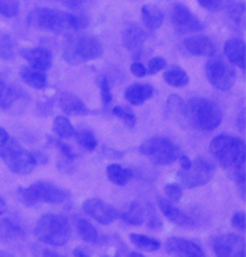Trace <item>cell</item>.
Listing matches in <instances>:
<instances>
[{
    "label": "cell",
    "mask_w": 246,
    "mask_h": 257,
    "mask_svg": "<svg viewBox=\"0 0 246 257\" xmlns=\"http://www.w3.org/2000/svg\"><path fill=\"white\" fill-rule=\"evenodd\" d=\"M20 56L39 71H47L53 65V54L47 48H24Z\"/></svg>",
    "instance_id": "2e32d148"
},
{
    "label": "cell",
    "mask_w": 246,
    "mask_h": 257,
    "mask_svg": "<svg viewBox=\"0 0 246 257\" xmlns=\"http://www.w3.org/2000/svg\"><path fill=\"white\" fill-rule=\"evenodd\" d=\"M97 85L100 88V94H102V100H103V105H109L111 100H113V92H111V85H109V80L105 77V76H100L97 79Z\"/></svg>",
    "instance_id": "f35d334b"
},
{
    "label": "cell",
    "mask_w": 246,
    "mask_h": 257,
    "mask_svg": "<svg viewBox=\"0 0 246 257\" xmlns=\"http://www.w3.org/2000/svg\"><path fill=\"white\" fill-rule=\"evenodd\" d=\"M28 25L34 30L56 34H74L88 27V17L54 8H34L28 14Z\"/></svg>",
    "instance_id": "7a4b0ae2"
},
{
    "label": "cell",
    "mask_w": 246,
    "mask_h": 257,
    "mask_svg": "<svg viewBox=\"0 0 246 257\" xmlns=\"http://www.w3.org/2000/svg\"><path fill=\"white\" fill-rule=\"evenodd\" d=\"M212 249L218 257H244V240L237 234H221L212 240Z\"/></svg>",
    "instance_id": "4fadbf2b"
},
{
    "label": "cell",
    "mask_w": 246,
    "mask_h": 257,
    "mask_svg": "<svg viewBox=\"0 0 246 257\" xmlns=\"http://www.w3.org/2000/svg\"><path fill=\"white\" fill-rule=\"evenodd\" d=\"M10 139V134L5 128H0V147H4Z\"/></svg>",
    "instance_id": "bcb514c9"
},
{
    "label": "cell",
    "mask_w": 246,
    "mask_h": 257,
    "mask_svg": "<svg viewBox=\"0 0 246 257\" xmlns=\"http://www.w3.org/2000/svg\"><path fill=\"white\" fill-rule=\"evenodd\" d=\"M19 0H0V16L11 19L19 14Z\"/></svg>",
    "instance_id": "8d00e7d4"
},
{
    "label": "cell",
    "mask_w": 246,
    "mask_h": 257,
    "mask_svg": "<svg viewBox=\"0 0 246 257\" xmlns=\"http://www.w3.org/2000/svg\"><path fill=\"white\" fill-rule=\"evenodd\" d=\"M165 248L172 255H182V257H203L205 252L197 243L180 239V237H169L166 239Z\"/></svg>",
    "instance_id": "5bb4252c"
},
{
    "label": "cell",
    "mask_w": 246,
    "mask_h": 257,
    "mask_svg": "<svg viewBox=\"0 0 246 257\" xmlns=\"http://www.w3.org/2000/svg\"><path fill=\"white\" fill-rule=\"evenodd\" d=\"M165 196L172 202H178L182 197V186L177 183H168L165 186Z\"/></svg>",
    "instance_id": "60d3db41"
},
{
    "label": "cell",
    "mask_w": 246,
    "mask_h": 257,
    "mask_svg": "<svg viewBox=\"0 0 246 257\" xmlns=\"http://www.w3.org/2000/svg\"><path fill=\"white\" fill-rule=\"evenodd\" d=\"M53 144L60 150V153L68 159V160H74L76 159V154H74V151L71 150V147H68L66 144H63L62 140H53Z\"/></svg>",
    "instance_id": "7bdbcfd3"
},
{
    "label": "cell",
    "mask_w": 246,
    "mask_h": 257,
    "mask_svg": "<svg viewBox=\"0 0 246 257\" xmlns=\"http://www.w3.org/2000/svg\"><path fill=\"white\" fill-rule=\"evenodd\" d=\"M59 106L62 111L68 115H86L89 114L88 106L83 103L80 97H77L73 92H62L59 96Z\"/></svg>",
    "instance_id": "d6986e66"
},
{
    "label": "cell",
    "mask_w": 246,
    "mask_h": 257,
    "mask_svg": "<svg viewBox=\"0 0 246 257\" xmlns=\"http://www.w3.org/2000/svg\"><path fill=\"white\" fill-rule=\"evenodd\" d=\"M205 73L208 82L220 91H229L235 83L234 69L221 57H211L205 66Z\"/></svg>",
    "instance_id": "30bf717a"
},
{
    "label": "cell",
    "mask_w": 246,
    "mask_h": 257,
    "mask_svg": "<svg viewBox=\"0 0 246 257\" xmlns=\"http://www.w3.org/2000/svg\"><path fill=\"white\" fill-rule=\"evenodd\" d=\"M56 2H60V4H63L65 7H68L71 10H79L88 2V0H56Z\"/></svg>",
    "instance_id": "f6af8a7d"
},
{
    "label": "cell",
    "mask_w": 246,
    "mask_h": 257,
    "mask_svg": "<svg viewBox=\"0 0 246 257\" xmlns=\"http://www.w3.org/2000/svg\"><path fill=\"white\" fill-rule=\"evenodd\" d=\"M113 114L116 115V117H119L120 120H123L128 126H136V114H134V111H131V108L128 106H114L113 108Z\"/></svg>",
    "instance_id": "d590c367"
},
{
    "label": "cell",
    "mask_w": 246,
    "mask_h": 257,
    "mask_svg": "<svg viewBox=\"0 0 246 257\" xmlns=\"http://www.w3.org/2000/svg\"><path fill=\"white\" fill-rule=\"evenodd\" d=\"M148 39L146 31L136 25V23H131L125 28V31L122 33V45L131 53H137L143 48V45Z\"/></svg>",
    "instance_id": "9a60e30c"
},
{
    "label": "cell",
    "mask_w": 246,
    "mask_h": 257,
    "mask_svg": "<svg viewBox=\"0 0 246 257\" xmlns=\"http://www.w3.org/2000/svg\"><path fill=\"white\" fill-rule=\"evenodd\" d=\"M197 2L208 11H221L228 8L234 0H197Z\"/></svg>",
    "instance_id": "74e56055"
},
{
    "label": "cell",
    "mask_w": 246,
    "mask_h": 257,
    "mask_svg": "<svg viewBox=\"0 0 246 257\" xmlns=\"http://www.w3.org/2000/svg\"><path fill=\"white\" fill-rule=\"evenodd\" d=\"M74 139L77 140V144L86 150V151H94L97 148V139L96 134L88 130V128H82V130H76V136Z\"/></svg>",
    "instance_id": "4dcf8cb0"
},
{
    "label": "cell",
    "mask_w": 246,
    "mask_h": 257,
    "mask_svg": "<svg viewBox=\"0 0 246 257\" xmlns=\"http://www.w3.org/2000/svg\"><path fill=\"white\" fill-rule=\"evenodd\" d=\"M43 255H53V257H59L60 254H59V252H56V251H51V249H45V251H43Z\"/></svg>",
    "instance_id": "681fc988"
},
{
    "label": "cell",
    "mask_w": 246,
    "mask_h": 257,
    "mask_svg": "<svg viewBox=\"0 0 246 257\" xmlns=\"http://www.w3.org/2000/svg\"><path fill=\"white\" fill-rule=\"evenodd\" d=\"M34 234L42 243L63 246L71 237V225L60 214H43L34 228Z\"/></svg>",
    "instance_id": "3957f363"
},
{
    "label": "cell",
    "mask_w": 246,
    "mask_h": 257,
    "mask_svg": "<svg viewBox=\"0 0 246 257\" xmlns=\"http://www.w3.org/2000/svg\"><path fill=\"white\" fill-rule=\"evenodd\" d=\"M129 240L136 248L145 249V251H157L162 246L157 239L148 237V236H143V234H129Z\"/></svg>",
    "instance_id": "1f68e13d"
},
{
    "label": "cell",
    "mask_w": 246,
    "mask_h": 257,
    "mask_svg": "<svg viewBox=\"0 0 246 257\" xmlns=\"http://www.w3.org/2000/svg\"><path fill=\"white\" fill-rule=\"evenodd\" d=\"M74 225H76V229L79 232V236L89 242V243H97L100 240V236H99V232L97 229L94 228L93 223H89L86 219H82V217H76L74 219Z\"/></svg>",
    "instance_id": "83f0119b"
},
{
    "label": "cell",
    "mask_w": 246,
    "mask_h": 257,
    "mask_svg": "<svg viewBox=\"0 0 246 257\" xmlns=\"http://www.w3.org/2000/svg\"><path fill=\"white\" fill-rule=\"evenodd\" d=\"M20 77L27 85H30L31 88H36V89H43V88H47V85H48V79H47V76L43 74V71H39V69H34L31 66L22 68L20 69Z\"/></svg>",
    "instance_id": "d4e9b609"
},
{
    "label": "cell",
    "mask_w": 246,
    "mask_h": 257,
    "mask_svg": "<svg viewBox=\"0 0 246 257\" xmlns=\"http://www.w3.org/2000/svg\"><path fill=\"white\" fill-rule=\"evenodd\" d=\"M0 57L5 60L14 57V42L5 33H0Z\"/></svg>",
    "instance_id": "e575fe53"
},
{
    "label": "cell",
    "mask_w": 246,
    "mask_h": 257,
    "mask_svg": "<svg viewBox=\"0 0 246 257\" xmlns=\"http://www.w3.org/2000/svg\"><path fill=\"white\" fill-rule=\"evenodd\" d=\"M171 22L175 31L180 34H194V33H200L205 30V25L200 22V19H197L192 14V11L182 4H177L172 8Z\"/></svg>",
    "instance_id": "8fae6325"
},
{
    "label": "cell",
    "mask_w": 246,
    "mask_h": 257,
    "mask_svg": "<svg viewBox=\"0 0 246 257\" xmlns=\"http://www.w3.org/2000/svg\"><path fill=\"white\" fill-rule=\"evenodd\" d=\"M139 151L155 165H171L182 156V150L171 139L163 136H154L146 139Z\"/></svg>",
    "instance_id": "ba28073f"
},
{
    "label": "cell",
    "mask_w": 246,
    "mask_h": 257,
    "mask_svg": "<svg viewBox=\"0 0 246 257\" xmlns=\"http://www.w3.org/2000/svg\"><path fill=\"white\" fill-rule=\"evenodd\" d=\"M185 50L192 54V56H205V57H212L215 54V45L209 37L206 36H195V37H188L183 40Z\"/></svg>",
    "instance_id": "ac0fdd59"
},
{
    "label": "cell",
    "mask_w": 246,
    "mask_h": 257,
    "mask_svg": "<svg viewBox=\"0 0 246 257\" xmlns=\"http://www.w3.org/2000/svg\"><path fill=\"white\" fill-rule=\"evenodd\" d=\"M244 50L246 45L241 39H229L225 43V48H223V53H225L226 59L238 66L241 71H244Z\"/></svg>",
    "instance_id": "44dd1931"
},
{
    "label": "cell",
    "mask_w": 246,
    "mask_h": 257,
    "mask_svg": "<svg viewBox=\"0 0 246 257\" xmlns=\"http://www.w3.org/2000/svg\"><path fill=\"white\" fill-rule=\"evenodd\" d=\"M166 115L171 120L178 122V123L186 120L188 119V108H186L185 102L175 94L169 96L168 102H166Z\"/></svg>",
    "instance_id": "603a6c76"
},
{
    "label": "cell",
    "mask_w": 246,
    "mask_h": 257,
    "mask_svg": "<svg viewBox=\"0 0 246 257\" xmlns=\"http://www.w3.org/2000/svg\"><path fill=\"white\" fill-rule=\"evenodd\" d=\"M231 223H232V226L237 228L240 232H244V229H246V217H244V213H243V211L234 213V214H232V219H231Z\"/></svg>",
    "instance_id": "b9f144b4"
},
{
    "label": "cell",
    "mask_w": 246,
    "mask_h": 257,
    "mask_svg": "<svg viewBox=\"0 0 246 257\" xmlns=\"http://www.w3.org/2000/svg\"><path fill=\"white\" fill-rule=\"evenodd\" d=\"M226 10L234 25H238V27L244 25V4L243 2H232Z\"/></svg>",
    "instance_id": "836d02e7"
},
{
    "label": "cell",
    "mask_w": 246,
    "mask_h": 257,
    "mask_svg": "<svg viewBox=\"0 0 246 257\" xmlns=\"http://www.w3.org/2000/svg\"><path fill=\"white\" fill-rule=\"evenodd\" d=\"M54 133L59 139H73L76 136V128L71 125L70 119L65 115H57L54 119Z\"/></svg>",
    "instance_id": "f546056e"
},
{
    "label": "cell",
    "mask_w": 246,
    "mask_h": 257,
    "mask_svg": "<svg viewBox=\"0 0 246 257\" xmlns=\"http://www.w3.org/2000/svg\"><path fill=\"white\" fill-rule=\"evenodd\" d=\"M0 255H10V252H5V251H0Z\"/></svg>",
    "instance_id": "f5cc1de1"
},
{
    "label": "cell",
    "mask_w": 246,
    "mask_h": 257,
    "mask_svg": "<svg viewBox=\"0 0 246 257\" xmlns=\"http://www.w3.org/2000/svg\"><path fill=\"white\" fill-rule=\"evenodd\" d=\"M188 119L192 122V125L202 131H214L221 123V111L220 108L208 99L195 97L191 99L188 103Z\"/></svg>",
    "instance_id": "8992f818"
},
{
    "label": "cell",
    "mask_w": 246,
    "mask_h": 257,
    "mask_svg": "<svg viewBox=\"0 0 246 257\" xmlns=\"http://www.w3.org/2000/svg\"><path fill=\"white\" fill-rule=\"evenodd\" d=\"M5 209H7V202L2 197H0V216L5 213Z\"/></svg>",
    "instance_id": "c3c4849f"
},
{
    "label": "cell",
    "mask_w": 246,
    "mask_h": 257,
    "mask_svg": "<svg viewBox=\"0 0 246 257\" xmlns=\"http://www.w3.org/2000/svg\"><path fill=\"white\" fill-rule=\"evenodd\" d=\"M165 19L163 11L155 7L152 4H145L142 7V20H143V25L149 30V31H155L162 27Z\"/></svg>",
    "instance_id": "7402d4cb"
},
{
    "label": "cell",
    "mask_w": 246,
    "mask_h": 257,
    "mask_svg": "<svg viewBox=\"0 0 246 257\" xmlns=\"http://www.w3.org/2000/svg\"><path fill=\"white\" fill-rule=\"evenodd\" d=\"M119 217L128 225H142L145 222V208L139 202H131Z\"/></svg>",
    "instance_id": "484cf974"
},
{
    "label": "cell",
    "mask_w": 246,
    "mask_h": 257,
    "mask_svg": "<svg viewBox=\"0 0 246 257\" xmlns=\"http://www.w3.org/2000/svg\"><path fill=\"white\" fill-rule=\"evenodd\" d=\"M129 255H132V257H142L143 254H142V252H137V251H134V252H129Z\"/></svg>",
    "instance_id": "816d5d0a"
},
{
    "label": "cell",
    "mask_w": 246,
    "mask_h": 257,
    "mask_svg": "<svg viewBox=\"0 0 246 257\" xmlns=\"http://www.w3.org/2000/svg\"><path fill=\"white\" fill-rule=\"evenodd\" d=\"M103 54L102 43L91 36H70L65 43L63 57L70 65L99 59Z\"/></svg>",
    "instance_id": "52a82bcc"
},
{
    "label": "cell",
    "mask_w": 246,
    "mask_h": 257,
    "mask_svg": "<svg viewBox=\"0 0 246 257\" xmlns=\"http://www.w3.org/2000/svg\"><path fill=\"white\" fill-rule=\"evenodd\" d=\"M214 176V165L203 157H195L191 160L188 168H180L177 177L185 188H197V186L206 185Z\"/></svg>",
    "instance_id": "9c48e42d"
},
{
    "label": "cell",
    "mask_w": 246,
    "mask_h": 257,
    "mask_svg": "<svg viewBox=\"0 0 246 257\" xmlns=\"http://www.w3.org/2000/svg\"><path fill=\"white\" fill-rule=\"evenodd\" d=\"M157 205H159V209H160V213L169 220V222H172L174 225H178V226H182V228H192L195 223H194V220L188 216V214H185L182 209H178V208H175L172 203H169L166 199H159L157 200Z\"/></svg>",
    "instance_id": "e0dca14e"
},
{
    "label": "cell",
    "mask_w": 246,
    "mask_h": 257,
    "mask_svg": "<svg viewBox=\"0 0 246 257\" xmlns=\"http://www.w3.org/2000/svg\"><path fill=\"white\" fill-rule=\"evenodd\" d=\"M129 69H131V73H132L134 76H137V77H145V76H146V68H145V65L140 63L139 60H134V62L131 63Z\"/></svg>",
    "instance_id": "ee69618b"
},
{
    "label": "cell",
    "mask_w": 246,
    "mask_h": 257,
    "mask_svg": "<svg viewBox=\"0 0 246 257\" xmlns=\"http://www.w3.org/2000/svg\"><path fill=\"white\" fill-rule=\"evenodd\" d=\"M214 159L225 168L237 182L240 196L244 199V160L246 145L240 137L229 134H220L211 140L209 145Z\"/></svg>",
    "instance_id": "6da1fadb"
},
{
    "label": "cell",
    "mask_w": 246,
    "mask_h": 257,
    "mask_svg": "<svg viewBox=\"0 0 246 257\" xmlns=\"http://www.w3.org/2000/svg\"><path fill=\"white\" fill-rule=\"evenodd\" d=\"M74 255H82V257H86V255H88V252H86V251H82V249H76V251H74Z\"/></svg>",
    "instance_id": "f907efd6"
},
{
    "label": "cell",
    "mask_w": 246,
    "mask_h": 257,
    "mask_svg": "<svg viewBox=\"0 0 246 257\" xmlns=\"http://www.w3.org/2000/svg\"><path fill=\"white\" fill-rule=\"evenodd\" d=\"M106 176L114 185L123 186L134 177V173L129 168L119 165V163H111V165H108V168H106Z\"/></svg>",
    "instance_id": "4316f807"
},
{
    "label": "cell",
    "mask_w": 246,
    "mask_h": 257,
    "mask_svg": "<svg viewBox=\"0 0 246 257\" xmlns=\"http://www.w3.org/2000/svg\"><path fill=\"white\" fill-rule=\"evenodd\" d=\"M17 194L20 202L28 206H36L37 203L62 205L71 197V193L68 190L45 180L34 182L28 188H19Z\"/></svg>",
    "instance_id": "277c9868"
},
{
    "label": "cell",
    "mask_w": 246,
    "mask_h": 257,
    "mask_svg": "<svg viewBox=\"0 0 246 257\" xmlns=\"http://www.w3.org/2000/svg\"><path fill=\"white\" fill-rule=\"evenodd\" d=\"M166 66V60L163 57H152L148 60V68H146V74L148 76H154L155 73L162 71Z\"/></svg>",
    "instance_id": "ab89813d"
},
{
    "label": "cell",
    "mask_w": 246,
    "mask_h": 257,
    "mask_svg": "<svg viewBox=\"0 0 246 257\" xmlns=\"http://www.w3.org/2000/svg\"><path fill=\"white\" fill-rule=\"evenodd\" d=\"M0 157L4 159L7 167L19 176L31 174L37 167V154L25 150L16 139L11 137L4 147H0Z\"/></svg>",
    "instance_id": "5b68a950"
},
{
    "label": "cell",
    "mask_w": 246,
    "mask_h": 257,
    "mask_svg": "<svg viewBox=\"0 0 246 257\" xmlns=\"http://www.w3.org/2000/svg\"><path fill=\"white\" fill-rule=\"evenodd\" d=\"M152 94H154V88L151 83H132L125 91V99L131 105L139 106L145 103L148 99H151Z\"/></svg>",
    "instance_id": "ffe728a7"
},
{
    "label": "cell",
    "mask_w": 246,
    "mask_h": 257,
    "mask_svg": "<svg viewBox=\"0 0 246 257\" xmlns=\"http://www.w3.org/2000/svg\"><path fill=\"white\" fill-rule=\"evenodd\" d=\"M243 117H244V112L241 111V112H240V117H238V128H240V131H241V133L244 131V126H243V123H244V119H243Z\"/></svg>",
    "instance_id": "7dc6e473"
},
{
    "label": "cell",
    "mask_w": 246,
    "mask_h": 257,
    "mask_svg": "<svg viewBox=\"0 0 246 257\" xmlns=\"http://www.w3.org/2000/svg\"><path fill=\"white\" fill-rule=\"evenodd\" d=\"M25 229L10 219H0V242H13L24 239Z\"/></svg>",
    "instance_id": "cb8c5ba5"
},
{
    "label": "cell",
    "mask_w": 246,
    "mask_h": 257,
    "mask_svg": "<svg viewBox=\"0 0 246 257\" xmlns=\"http://www.w3.org/2000/svg\"><path fill=\"white\" fill-rule=\"evenodd\" d=\"M165 82L171 86L182 88V86L189 83V77H188L185 69L178 68V66H172L171 69H168V71L165 73Z\"/></svg>",
    "instance_id": "f1b7e54d"
},
{
    "label": "cell",
    "mask_w": 246,
    "mask_h": 257,
    "mask_svg": "<svg viewBox=\"0 0 246 257\" xmlns=\"http://www.w3.org/2000/svg\"><path fill=\"white\" fill-rule=\"evenodd\" d=\"M83 211L86 216H89L91 219H94L96 222L102 223V225H109L113 223L116 219H119V213L114 206L108 205L106 202L91 197V199H86L82 205Z\"/></svg>",
    "instance_id": "7c38bea8"
},
{
    "label": "cell",
    "mask_w": 246,
    "mask_h": 257,
    "mask_svg": "<svg viewBox=\"0 0 246 257\" xmlns=\"http://www.w3.org/2000/svg\"><path fill=\"white\" fill-rule=\"evenodd\" d=\"M16 102V89L0 80V108L10 109Z\"/></svg>",
    "instance_id": "d6a6232c"
}]
</instances>
